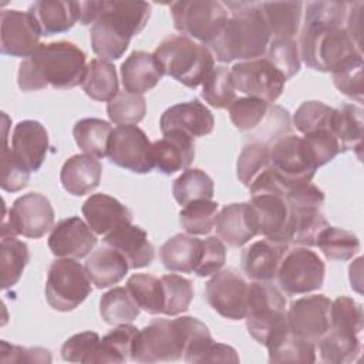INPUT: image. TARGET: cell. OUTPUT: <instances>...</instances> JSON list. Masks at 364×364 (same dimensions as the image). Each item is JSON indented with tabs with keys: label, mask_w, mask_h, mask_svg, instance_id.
I'll return each mask as SVG.
<instances>
[{
	"label": "cell",
	"mask_w": 364,
	"mask_h": 364,
	"mask_svg": "<svg viewBox=\"0 0 364 364\" xmlns=\"http://www.w3.org/2000/svg\"><path fill=\"white\" fill-rule=\"evenodd\" d=\"M303 3L300 1H262L260 11L264 17L272 40H293L299 33Z\"/></svg>",
	"instance_id": "32"
},
{
	"label": "cell",
	"mask_w": 364,
	"mask_h": 364,
	"mask_svg": "<svg viewBox=\"0 0 364 364\" xmlns=\"http://www.w3.org/2000/svg\"><path fill=\"white\" fill-rule=\"evenodd\" d=\"M226 260V247L216 236H209L202 240V256L193 273L199 277H206L218 273Z\"/></svg>",
	"instance_id": "58"
},
{
	"label": "cell",
	"mask_w": 364,
	"mask_h": 364,
	"mask_svg": "<svg viewBox=\"0 0 364 364\" xmlns=\"http://www.w3.org/2000/svg\"><path fill=\"white\" fill-rule=\"evenodd\" d=\"M336 108L321 101H304L299 105L293 115V125L303 135L318 129H328L333 132V118Z\"/></svg>",
	"instance_id": "48"
},
{
	"label": "cell",
	"mask_w": 364,
	"mask_h": 364,
	"mask_svg": "<svg viewBox=\"0 0 364 364\" xmlns=\"http://www.w3.org/2000/svg\"><path fill=\"white\" fill-rule=\"evenodd\" d=\"M0 361L1 363H51V354L41 347H21L0 341Z\"/></svg>",
	"instance_id": "59"
},
{
	"label": "cell",
	"mask_w": 364,
	"mask_h": 364,
	"mask_svg": "<svg viewBox=\"0 0 364 364\" xmlns=\"http://www.w3.org/2000/svg\"><path fill=\"white\" fill-rule=\"evenodd\" d=\"M202 97L213 108L223 109L230 107V104L236 100V90L228 67H213L202 84Z\"/></svg>",
	"instance_id": "45"
},
{
	"label": "cell",
	"mask_w": 364,
	"mask_h": 364,
	"mask_svg": "<svg viewBox=\"0 0 364 364\" xmlns=\"http://www.w3.org/2000/svg\"><path fill=\"white\" fill-rule=\"evenodd\" d=\"M223 4L229 10V17L218 37L208 46L213 57L220 63L264 57L272 37L259 3L228 1Z\"/></svg>",
	"instance_id": "3"
},
{
	"label": "cell",
	"mask_w": 364,
	"mask_h": 364,
	"mask_svg": "<svg viewBox=\"0 0 364 364\" xmlns=\"http://www.w3.org/2000/svg\"><path fill=\"white\" fill-rule=\"evenodd\" d=\"M215 228L218 236L232 247H240L259 235L249 202L230 203L222 208L218 212Z\"/></svg>",
	"instance_id": "24"
},
{
	"label": "cell",
	"mask_w": 364,
	"mask_h": 364,
	"mask_svg": "<svg viewBox=\"0 0 364 364\" xmlns=\"http://www.w3.org/2000/svg\"><path fill=\"white\" fill-rule=\"evenodd\" d=\"M202 256V240L193 235L178 233L169 237L159 250L164 267L172 273L195 272Z\"/></svg>",
	"instance_id": "31"
},
{
	"label": "cell",
	"mask_w": 364,
	"mask_h": 364,
	"mask_svg": "<svg viewBox=\"0 0 364 364\" xmlns=\"http://www.w3.org/2000/svg\"><path fill=\"white\" fill-rule=\"evenodd\" d=\"M249 283L233 267L219 270L206 283V300L222 317L242 320L246 314Z\"/></svg>",
	"instance_id": "14"
},
{
	"label": "cell",
	"mask_w": 364,
	"mask_h": 364,
	"mask_svg": "<svg viewBox=\"0 0 364 364\" xmlns=\"http://www.w3.org/2000/svg\"><path fill=\"white\" fill-rule=\"evenodd\" d=\"M82 215L95 235L107 236L132 223L131 210L114 196L94 193L82 203Z\"/></svg>",
	"instance_id": "22"
},
{
	"label": "cell",
	"mask_w": 364,
	"mask_h": 364,
	"mask_svg": "<svg viewBox=\"0 0 364 364\" xmlns=\"http://www.w3.org/2000/svg\"><path fill=\"white\" fill-rule=\"evenodd\" d=\"M139 310L127 287H114L100 299V314L111 326L134 321L139 316Z\"/></svg>",
	"instance_id": "40"
},
{
	"label": "cell",
	"mask_w": 364,
	"mask_h": 364,
	"mask_svg": "<svg viewBox=\"0 0 364 364\" xmlns=\"http://www.w3.org/2000/svg\"><path fill=\"white\" fill-rule=\"evenodd\" d=\"M97 245L92 229L78 216L61 219L48 236L51 253L61 259H82Z\"/></svg>",
	"instance_id": "17"
},
{
	"label": "cell",
	"mask_w": 364,
	"mask_h": 364,
	"mask_svg": "<svg viewBox=\"0 0 364 364\" xmlns=\"http://www.w3.org/2000/svg\"><path fill=\"white\" fill-rule=\"evenodd\" d=\"M286 299L270 282H253L249 284L246 300V327L259 343L266 344L270 333L287 321Z\"/></svg>",
	"instance_id": "7"
},
{
	"label": "cell",
	"mask_w": 364,
	"mask_h": 364,
	"mask_svg": "<svg viewBox=\"0 0 364 364\" xmlns=\"http://www.w3.org/2000/svg\"><path fill=\"white\" fill-rule=\"evenodd\" d=\"M324 262L309 247L289 249L279 269L277 282L287 296L304 294L318 290L324 282Z\"/></svg>",
	"instance_id": "11"
},
{
	"label": "cell",
	"mask_w": 364,
	"mask_h": 364,
	"mask_svg": "<svg viewBox=\"0 0 364 364\" xmlns=\"http://www.w3.org/2000/svg\"><path fill=\"white\" fill-rule=\"evenodd\" d=\"M149 17L151 6L146 1H98V16L90 30L92 51L101 60H118Z\"/></svg>",
	"instance_id": "4"
},
{
	"label": "cell",
	"mask_w": 364,
	"mask_h": 364,
	"mask_svg": "<svg viewBox=\"0 0 364 364\" xmlns=\"http://www.w3.org/2000/svg\"><path fill=\"white\" fill-rule=\"evenodd\" d=\"M107 114L117 125H136L146 114V102L141 94L119 91L108 104Z\"/></svg>",
	"instance_id": "49"
},
{
	"label": "cell",
	"mask_w": 364,
	"mask_h": 364,
	"mask_svg": "<svg viewBox=\"0 0 364 364\" xmlns=\"http://www.w3.org/2000/svg\"><path fill=\"white\" fill-rule=\"evenodd\" d=\"M303 145L311 165L317 169L333 161L340 152L336 135L328 129H318L303 136Z\"/></svg>",
	"instance_id": "53"
},
{
	"label": "cell",
	"mask_w": 364,
	"mask_h": 364,
	"mask_svg": "<svg viewBox=\"0 0 364 364\" xmlns=\"http://www.w3.org/2000/svg\"><path fill=\"white\" fill-rule=\"evenodd\" d=\"M104 243L117 249L127 259L129 269L146 267L155 259V247L146 232L132 223L104 236Z\"/></svg>",
	"instance_id": "25"
},
{
	"label": "cell",
	"mask_w": 364,
	"mask_h": 364,
	"mask_svg": "<svg viewBox=\"0 0 364 364\" xmlns=\"http://www.w3.org/2000/svg\"><path fill=\"white\" fill-rule=\"evenodd\" d=\"M139 328L127 323L119 324L101 338L98 363L122 364L131 360L132 348Z\"/></svg>",
	"instance_id": "41"
},
{
	"label": "cell",
	"mask_w": 364,
	"mask_h": 364,
	"mask_svg": "<svg viewBox=\"0 0 364 364\" xmlns=\"http://www.w3.org/2000/svg\"><path fill=\"white\" fill-rule=\"evenodd\" d=\"M320 360L328 364H346L357 360L361 351V343L357 334L328 328V331L316 344Z\"/></svg>",
	"instance_id": "36"
},
{
	"label": "cell",
	"mask_w": 364,
	"mask_h": 364,
	"mask_svg": "<svg viewBox=\"0 0 364 364\" xmlns=\"http://www.w3.org/2000/svg\"><path fill=\"white\" fill-rule=\"evenodd\" d=\"M139 306V309L145 310L149 314H162L164 311V289L161 279L146 274V273H136L132 274L127 280L125 286Z\"/></svg>",
	"instance_id": "43"
},
{
	"label": "cell",
	"mask_w": 364,
	"mask_h": 364,
	"mask_svg": "<svg viewBox=\"0 0 364 364\" xmlns=\"http://www.w3.org/2000/svg\"><path fill=\"white\" fill-rule=\"evenodd\" d=\"M101 173L102 166L97 158L87 154H77L64 162L60 171V182L68 193L82 196L98 188Z\"/></svg>",
	"instance_id": "26"
},
{
	"label": "cell",
	"mask_w": 364,
	"mask_h": 364,
	"mask_svg": "<svg viewBox=\"0 0 364 364\" xmlns=\"http://www.w3.org/2000/svg\"><path fill=\"white\" fill-rule=\"evenodd\" d=\"M154 165L164 175H172L188 169L195 158L193 138L181 132L169 131L152 144Z\"/></svg>",
	"instance_id": "23"
},
{
	"label": "cell",
	"mask_w": 364,
	"mask_h": 364,
	"mask_svg": "<svg viewBox=\"0 0 364 364\" xmlns=\"http://www.w3.org/2000/svg\"><path fill=\"white\" fill-rule=\"evenodd\" d=\"M111 134L109 122L100 118H82L73 128V136L80 149L94 158L107 156Z\"/></svg>",
	"instance_id": "37"
},
{
	"label": "cell",
	"mask_w": 364,
	"mask_h": 364,
	"mask_svg": "<svg viewBox=\"0 0 364 364\" xmlns=\"http://www.w3.org/2000/svg\"><path fill=\"white\" fill-rule=\"evenodd\" d=\"M81 87L90 98L109 102L119 92L115 67L101 58L91 60L85 67Z\"/></svg>",
	"instance_id": "34"
},
{
	"label": "cell",
	"mask_w": 364,
	"mask_h": 364,
	"mask_svg": "<svg viewBox=\"0 0 364 364\" xmlns=\"http://www.w3.org/2000/svg\"><path fill=\"white\" fill-rule=\"evenodd\" d=\"M101 338L95 331H82L67 338L61 347V357L68 363H98Z\"/></svg>",
	"instance_id": "52"
},
{
	"label": "cell",
	"mask_w": 364,
	"mask_h": 364,
	"mask_svg": "<svg viewBox=\"0 0 364 364\" xmlns=\"http://www.w3.org/2000/svg\"><path fill=\"white\" fill-rule=\"evenodd\" d=\"M331 300L324 294L304 296L290 303L287 326L297 337L314 346L330 328Z\"/></svg>",
	"instance_id": "15"
},
{
	"label": "cell",
	"mask_w": 364,
	"mask_h": 364,
	"mask_svg": "<svg viewBox=\"0 0 364 364\" xmlns=\"http://www.w3.org/2000/svg\"><path fill=\"white\" fill-rule=\"evenodd\" d=\"M37 21L43 36L68 31L78 21V1L40 0L27 10Z\"/></svg>",
	"instance_id": "30"
},
{
	"label": "cell",
	"mask_w": 364,
	"mask_h": 364,
	"mask_svg": "<svg viewBox=\"0 0 364 364\" xmlns=\"http://www.w3.org/2000/svg\"><path fill=\"white\" fill-rule=\"evenodd\" d=\"M363 1L348 3L347 16H346V30L350 34V37L354 40V43L361 47V33H363Z\"/></svg>",
	"instance_id": "61"
},
{
	"label": "cell",
	"mask_w": 364,
	"mask_h": 364,
	"mask_svg": "<svg viewBox=\"0 0 364 364\" xmlns=\"http://www.w3.org/2000/svg\"><path fill=\"white\" fill-rule=\"evenodd\" d=\"M164 75L178 82L196 88L215 67V57L210 50L183 34H172L164 38L154 51Z\"/></svg>",
	"instance_id": "5"
},
{
	"label": "cell",
	"mask_w": 364,
	"mask_h": 364,
	"mask_svg": "<svg viewBox=\"0 0 364 364\" xmlns=\"http://www.w3.org/2000/svg\"><path fill=\"white\" fill-rule=\"evenodd\" d=\"M30 171L20 164L7 145L4 132V146L1 151V189L6 192H18L28 185Z\"/></svg>",
	"instance_id": "57"
},
{
	"label": "cell",
	"mask_w": 364,
	"mask_h": 364,
	"mask_svg": "<svg viewBox=\"0 0 364 364\" xmlns=\"http://www.w3.org/2000/svg\"><path fill=\"white\" fill-rule=\"evenodd\" d=\"M92 291L85 267L75 259L54 260L46 282V300L57 311L77 309Z\"/></svg>",
	"instance_id": "9"
},
{
	"label": "cell",
	"mask_w": 364,
	"mask_h": 364,
	"mask_svg": "<svg viewBox=\"0 0 364 364\" xmlns=\"http://www.w3.org/2000/svg\"><path fill=\"white\" fill-rule=\"evenodd\" d=\"M48 148V132L41 122L24 119L14 127L10 151L30 172H37L41 168Z\"/></svg>",
	"instance_id": "19"
},
{
	"label": "cell",
	"mask_w": 364,
	"mask_h": 364,
	"mask_svg": "<svg viewBox=\"0 0 364 364\" xmlns=\"http://www.w3.org/2000/svg\"><path fill=\"white\" fill-rule=\"evenodd\" d=\"M264 57L289 80L300 70L299 44L294 40H270Z\"/></svg>",
	"instance_id": "55"
},
{
	"label": "cell",
	"mask_w": 364,
	"mask_h": 364,
	"mask_svg": "<svg viewBox=\"0 0 364 364\" xmlns=\"http://www.w3.org/2000/svg\"><path fill=\"white\" fill-rule=\"evenodd\" d=\"M164 289V311L165 316H178L189 309L193 299V284L189 279L169 273L161 277Z\"/></svg>",
	"instance_id": "47"
},
{
	"label": "cell",
	"mask_w": 364,
	"mask_h": 364,
	"mask_svg": "<svg viewBox=\"0 0 364 364\" xmlns=\"http://www.w3.org/2000/svg\"><path fill=\"white\" fill-rule=\"evenodd\" d=\"M249 205L259 235L289 243L287 230L290 220V208L283 196L273 193L252 195Z\"/></svg>",
	"instance_id": "20"
},
{
	"label": "cell",
	"mask_w": 364,
	"mask_h": 364,
	"mask_svg": "<svg viewBox=\"0 0 364 364\" xmlns=\"http://www.w3.org/2000/svg\"><path fill=\"white\" fill-rule=\"evenodd\" d=\"M304 23L343 27L348 3L344 1H311L304 4Z\"/></svg>",
	"instance_id": "56"
},
{
	"label": "cell",
	"mask_w": 364,
	"mask_h": 364,
	"mask_svg": "<svg viewBox=\"0 0 364 364\" xmlns=\"http://www.w3.org/2000/svg\"><path fill=\"white\" fill-rule=\"evenodd\" d=\"M290 220L287 230L289 245L311 247L316 246V240L320 232L328 226L327 219L321 213V208L309 206H289Z\"/></svg>",
	"instance_id": "33"
},
{
	"label": "cell",
	"mask_w": 364,
	"mask_h": 364,
	"mask_svg": "<svg viewBox=\"0 0 364 364\" xmlns=\"http://www.w3.org/2000/svg\"><path fill=\"white\" fill-rule=\"evenodd\" d=\"M41 30L28 11L0 13V51L3 55L28 57L38 46Z\"/></svg>",
	"instance_id": "16"
},
{
	"label": "cell",
	"mask_w": 364,
	"mask_h": 364,
	"mask_svg": "<svg viewBox=\"0 0 364 364\" xmlns=\"http://www.w3.org/2000/svg\"><path fill=\"white\" fill-rule=\"evenodd\" d=\"M107 156L114 165L135 173H148L155 168L152 142L136 125L112 129Z\"/></svg>",
	"instance_id": "13"
},
{
	"label": "cell",
	"mask_w": 364,
	"mask_h": 364,
	"mask_svg": "<svg viewBox=\"0 0 364 364\" xmlns=\"http://www.w3.org/2000/svg\"><path fill=\"white\" fill-rule=\"evenodd\" d=\"M270 363H314L316 346L296 334L287 326V321L274 328L266 341Z\"/></svg>",
	"instance_id": "28"
},
{
	"label": "cell",
	"mask_w": 364,
	"mask_h": 364,
	"mask_svg": "<svg viewBox=\"0 0 364 364\" xmlns=\"http://www.w3.org/2000/svg\"><path fill=\"white\" fill-rule=\"evenodd\" d=\"M162 134L181 131L192 138L210 134L215 127V118L205 104L199 100L175 104L164 111L159 119Z\"/></svg>",
	"instance_id": "18"
},
{
	"label": "cell",
	"mask_w": 364,
	"mask_h": 364,
	"mask_svg": "<svg viewBox=\"0 0 364 364\" xmlns=\"http://www.w3.org/2000/svg\"><path fill=\"white\" fill-rule=\"evenodd\" d=\"M192 363H239V355L233 347L212 341L192 360Z\"/></svg>",
	"instance_id": "60"
},
{
	"label": "cell",
	"mask_w": 364,
	"mask_h": 364,
	"mask_svg": "<svg viewBox=\"0 0 364 364\" xmlns=\"http://www.w3.org/2000/svg\"><path fill=\"white\" fill-rule=\"evenodd\" d=\"M175 28L191 38L209 46L229 17L223 3L215 0H182L171 3Z\"/></svg>",
	"instance_id": "8"
},
{
	"label": "cell",
	"mask_w": 364,
	"mask_h": 364,
	"mask_svg": "<svg viewBox=\"0 0 364 364\" xmlns=\"http://www.w3.org/2000/svg\"><path fill=\"white\" fill-rule=\"evenodd\" d=\"M272 105L252 97L236 98L229 107V118L239 131L257 128L270 114Z\"/></svg>",
	"instance_id": "50"
},
{
	"label": "cell",
	"mask_w": 364,
	"mask_h": 364,
	"mask_svg": "<svg viewBox=\"0 0 364 364\" xmlns=\"http://www.w3.org/2000/svg\"><path fill=\"white\" fill-rule=\"evenodd\" d=\"M270 168L269 144L253 141L243 146L236 162L237 179L247 189Z\"/></svg>",
	"instance_id": "42"
},
{
	"label": "cell",
	"mask_w": 364,
	"mask_h": 364,
	"mask_svg": "<svg viewBox=\"0 0 364 364\" xmlns=\"http://www.w3.org/2000/svg\"><path fill=\"white\" fill-rule=\"evenodd\" d=\"M235 90L247 97L274 102L283 92L287 78L266 57L239 61L230 68Z\"/></svg>",
	"instance_id": "12"
},
{
	"label": "cell",
	"mask_w": 364,
	"mask_h": 364,
	"mask_svg": "<svg viewBox=\"0 0 364 364\" xmlns=\"http://www.w3.org/2000/svg\"><path fill=\"white\" fill-rule=\"evenodd\" d=\"M218 202L195 200L183 206L179 212V223L188 235H208L216 223Z\"/></svg>",
	"instance_id": "46"
},
{
	"label": "cell",
	"mask_w": 364,
	"mask_h": 364,
	"mask_svg": "<svg viewBox=\"0 0 364 364\" xmlns=\"http://www.w3.org/2000/svg\"><path fill=\"white\" fill-rule=\"evenodd\" d=\"M333 82L346 97L363 101L364 78H363V55H357L341 64L333 73Z\"/></svg>",
	"instance_id": "54"
},
{
	"label": "cell",
	"mask_w": 364,
	"mask_h": 364,
	"mask_svg": "<svg viewBox=\"0 0 364 364\" xmlns=\"http://www.w3.org/2000/svg\"><path fill=\"white\" fill-rule=\"evenodd\" d=\"M316 246L328 260L346 262L358 253L360 240L354 233L328 225L320 232Z\"/></svg>",
	"instance_id": "44"
},
{
	"label": "cell",
	"mask_w": 364,
	"mask_h": 364,
	"mask_svg": "<svg viewBox=\"0 0 364 364\" xmlns=\"http://www.w3.org/2000/svg\"><path fill=\"white\" fill-rule=\"evenodd\" d=\"M212 334L200 320L182 316L178 318H156L138 331L131 360L136 363L178 361L192 363L209 343Z\"/></svg>",
	"instance_id": "1"
},
{
	"label": "cell",
	"mask_w": 364,
	"mask_h": 364,
	"mask_svg": "<svg viewBox=\"0 0 364 364\" xmlns=\"http://www.w3.org/2000/svg\"><path fill=\"white\" fill-rule=\"evenodd\" d=\"M299 53L307 67L323 73H333L350 58L363 55L361 47L354 43L344 26L331 27L314 23L303 24Z\"/></svg>",
	"instance_id": "6"
},
{
	"label": "cell",
	"mask_w": 364,
	"mask_h": 364,
	"mask_svg": "<svg viewBox=\"0 0 364 364\" xmlns=\"http://www.w3.org/2000/svg\"><path fill=\"white\" fill-rule=\"evenodd\" d=\"M289 249L286 242L269 237L256 240L243 250L242 269L253 282H272Z\"/></svg>",
	"instance_id": "21"
},
{
	"label": "cell",
	"mask_w": 364,
	"mask_h": 364,
	"mask_svg": "<svg viewBox=\"0 0 364 364\" xmlns=\"http://www.w3.org/2000/svg\"><path fill=\"white\" fill-rule=\"evenodd\" d=\"M84 267L91 283L97 289H105L119 283L128 273L129 264L117 249L105 245L91 252Z\"/></svg>",
	"instance_id": "29"
},
{
	"label": "cell",
	"mask_w": 364,
	"mask_h": 364,
	"mask_svg": "<svg viewBox=\"0 0 364 364\" xmlns=\"http://www.w3.org/2000/svg\"><path fill=\"white\" fill-rule=\"evenodd\" d=\"M363 327L364 314L360 303L347 296H340L331 301L330 328L358 336Z\"/></svg>",
	"instance_id": "51"
},
{
	"label": "cell",
	"mask_w": 364,
	"mask_h": 364,
	"mask_svg": "<svg viewBox=\"0 0 364 364\" xmlns=\"http://www.w3.org/2000/svg\"><path fill=\"white\" fill-rule=\"evenodd\" d=\"M30 260L27 245L13 235H1L0 273L1 289H10L20 280Z\"/></svg>",
	"instance_id": "38"
},
{
	"label": "cell",
	"mask_w": 364,
	"mask_h": 364,
	"mask_svg": "<svg viewBox=\"0 0 364 364\" xmlns=\"http://www.w3.org/2000/svg\"><path fill=\"white\" fill-rule=\"evenodd\" d=\"M121 77L125 91L142 95L156 87L164 74L154 53L138 50L132 51L121 64Z\"/></svg>",
	"instance_id": "27"
},
{
	"label": "cell",
	"mask_w": 364,
	"mask_h": 364,
	"mask_svg": "<svg viewBox=\"0 0 364 364\" xmlns=\"http://www.w3.org/2000/svg\"><path fill=\"white\" fill-rule=\"evenodd\" d=\"M215 193L212 178L199 168L185 169L172 185L175 200L183 208L195 200H210Z\"/></svg>",
	"instance_id": "39"
},
{
	"label": "cell",
	"mask_w": 364,
	"mask_h": 364,
	"mask_svg": "<svg viewBox=\"0 0 364 364\" xmlns=\"http://www.w3.org/2000/svg\"><path fill=\"white\" fill-rule=\"evenodd\" d=\"M54 209L48 198L38 192L18 196L1 223V235H21L30 239L44 236L54 226Z\"/></svg>",
	"instance_id": "10"
},
{
	"label": "cell",
	"mask_w": 364,
	"mask_h": 364,
	"mask_svg": "<svg viewBox=\"0 0 364 364\" xmlns=\"http://www.w3.org/2000/svg\"><path fill=\"white\" fill-rule=\"evenodd\" d=\"M85 67V53L74 43L61 40L40 44L20 63L17 84L26 92L47 87L68 90L81 84Z\"/></svg>",
	"instance_id": "2"
},
{
	"label": "cell",
	"mask_w": 364,
	"mask_h": 364,
	"mask_svg": "<svg viewBox=\"0 0 364 364\" xmlns=\"http://www.w3.org/2000/svg\"><path fill=\"white\" fill-rule=\"evenodd\" d=\"M333 134L338 139L341 152L357 149L358 158H361L364 122L363 109L354 104H343L336 108L333 118Z\"/></svg>",
	"instance_id": "35"
}]
</instances>
